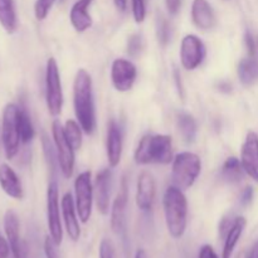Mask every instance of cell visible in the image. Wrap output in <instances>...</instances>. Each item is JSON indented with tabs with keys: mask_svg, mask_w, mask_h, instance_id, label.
Listing matches in <instances>:
<instances>
[{
	"mask_svg": "<svg viewBox=\"0 0 258 258\" xmlns=\"http://www.w3.org/2000/svg\"><path fill=\"white\" fill-rule=\"evenodd\" d=\"M173 75H174V81H175L176 91H178L179 97L184 101V98H185V90H184L183 81H181V75H180V72H179L178 68H174Z\"/></svg>",
	"mask_w": 258,
	"mask_h": 258,
	"instance_id": "obj_38",
	"label": "cell"
},
{
	"mask_svg": "<svg viewBox=\"0 0 258 258\" xmlns=\"http://www.w3.org/2000/svg\"><path fill=\"white\" fill-rule=\"evenodd\" d=\"M111 170L102 169L98 171L95 179L93 194L97 211L102 216H107L110 213V194H111Z\"/></svg>",
	"mask_w": 258,
	"mask_h": 258,
	"instance_id": "obj_17",
	"label": "cell"
},
{
	"mask_svg": "<svg viewBox=\"0 0 258 258\" xmlns=\"http://www.w3.org/2000/svg\"><path fill=\"white\" fill-rule=\"evenodd\" d=\"M234 221H236V217L233 216H226L221 219V223H219V236H221V238H226L227 233L231 229V227L233 226Z\"/></svg>",
	"mask_w": 258,
	"mask_h": 258,
	"instance_id": "obj_36",
	"label": "cell"
},
{
	"mask_svg": "<svg viewBox=\"0 0 258 258\" xmlns=\"http://www.w3.org/2000/svg\"><path fill=\"white\" fill-rule=\"evenodd\" d=\"M57 247H58V244L53 241L52 237L50 236L45 237L44 246H43V248H44L45 258H59V254H58V251H57Z\"/></svg>",
	"mask_w": 258,
	"mask_h": 258,
	"instance_id": "obj_34",
	"label": "cell"
},
{
	"mask_svg": "<svg viewBox=\"0 0 258 258\" xmlns=\"http://www.w3.org/2000/svg\"><path fill=\"white\" fill-rule=\"evenodd\" d=\"M0 143H2V121H0Z\"/></svg>",
	"mask_w": 258,
	"mask_h": 258,
	"instance_id": "obj_46",
	"label": "cell"
},
{
	"mask_svg": "<svg viewBox=\"0 0 258 258\" xmlns=\"http://www.w3.org/2000/svg\"><path fill=\"white\" fill-rule=\"evenodd\" d=\"M42 145H43V151H44L45 160H47V164H48V168L50 169V171H52V173H54L55 163H58V160L57 159H54V158H57V155L54 156L55 149H53L52 144H50L49 139L47 138V135L42 136Z\"/></svg>",
	"mask_w": 258,
	"mask_h": 258,
	"instance_id": "obj_31",
	"label": "cell"
},
{
	"mask_svg": "<svg viewBox=\"0 0 258 258\" xmlns=\"http://www.w3.org/2000/svg\"><path fill=\"white\" fill-rule=\"evenodd\" d=\"M0 25L8 34H13L17 30L18 18L14 0H0Z\"/></svg>",
	"mask_w": 258,
	"mask_h": 258,
	"instance_id": "obj_26",
	"label": "cell"
},
{
	"mask_svg": "<svg viewBox=\"0 0 258 258\" xmlns=\"http://www.w3.org/2000/svg\"><path fill=\"white\" fill-rule=\"evenodd\" d=\"M73 108L78 123L86 135L96 131V106L92 77L85 68H80L73 82Z\"/></svg>",
	"mask_w": 258,
	"mask_h": 258,
	"instance_id": "obj_1",
	"label": "cell"
},
{
	"mask_svg": "<svg viewBox=\"0 0 258 258\" xmlns=\"http://www.w3.org/2000/svg\"><path fill=\"white\" fill-rule=\"evenodd\" d=\"M247 221L244 217H236L233 226L227 233L226 238H224V246L223 251H222V258H232L234 248H236L237 243L241 239L242 234H243L244 228H246Z\"/></svg>",
	"mask_w": 258,
	"mask_h": 258,
	"instance_id": "obj_22",
	"label": "cell"
},
{
	"mask_svg": "<svg viewBox=\"0 0 258 258\" xmlns=\"http://www.w3.org/2000/svg\"><path fill=\"white\" fill-rule=\"evenodd\" d=\"M92 0H77L70 12V20L77 33H83L92 27V17L88 13Z\"/></svg>",
	"mask_w": 258,
	"mask_h": 258,
	"instance_id": "obj_21",
	"label": "cell"
},
{
	"mask_svg": "<svg viewBox=\"0 0 258 258\" xmlns=\"http://www.w3.org/2000/svg\"><path fill=\"white\" fill-rule=\"evenodd\" d=\"M62 2H63V0H62Z\"/></svg>",
	"mask_w": 258,
	"mask_h": 258,
	"instance_id": "obj_48",
	"label": "cell"
},
{
	"mask_svg": "<svg viewBox=\"0 0 258 258\" xmlns=\"http://www.w3.org/2000/svg\"><path fill=\"white\" fill-rule=\"evenodd\" d=\"M52 136H53V145L55 148V155H57L58 165H59L60 173L66 179L72 178L73 171H75V149L71 145L70 141L67 140L64 135L62 123L59 120L55 118L52 122Z\"/></svg>",
	"mask_w": 258,
	"mask_h": 258,
	"instance_id": "obj_7",
	"label": "cell"
},
{
	"mask_svg": "<svg viewBox=\"0 0 258 258\" xmlns=\"http://www.w3.org/2000/svg\"><path fill=\"white\" fill-rule=\"evenodd\" d=\"M165 4L169 14L176 15L179 13V10H180L181 0H165Z\"/></svg>",
	"mask_w": 258,
	"mask_h": 258,
	"instance_id": "obj_42",
	"label": "cell"
},
{
	"mask_svg": "<svg viewBox=\"0 0 258 258\" xmlns=\"http://www.w3.org/2000/svg\"><path fill=\"white\" fill-rule=\"evenodd\" d=\"M135 258H146L145 251H144V249H138V251H136Z\"/></svg>",
	"mask_w": 258,
	"mask_h": 258,
	"instance_id": "obj_45",
	"label": "cell"
},
{
	"mask_svg": "<svg viewBox=\"0 0 258 258\" xmlns=\"http://www.w3.org/2000/svg\"><path fill=\"white\" fill-rule=\"evenodd\" d=\"M10 252H12V248H10V243L8 238L0 236V258H8Z\"/></svg>",
	"mask_w": 258,
	"mask_h": 258,
	"instance_id": "obj_41",
	"label": "cell"
},
{
	"mask_svg": "<svg viewBox=\"0 0 258 258\" xmlns=\"http://www.w3.org/2000/svg\"><path fill=\"white\" fill-rule=\"evenodd\" d=\"M237 75H238L239 82L244 87H251L258 81V60L256 57L242 58L238 63L237 68Z\"/></svg>",
	"mask_w": 258,
	"mask_h": 258,
	"instance_id": "obj_23",
	"label": "cell"
},
{
	"mask_svg": "<svg viewBox=\"0 0 258 258\" xmlns=\"http://www.w3.org/2000/svg\"><path fill=\"white\" fill-rule=\"evenodd\" d=\"M106 155L110 168H116L120 164L122 156V133L115 120H111L107 126Z\"/></svg>",
	"mask_w": 258,
	"mask_h": 258,
	"instance_id": "obj_18",
	"label": "cell"
},
{
	"mask_svg": "<svg viewBox=\"0 0 258 258\" xmlns=\"http://www.w3.org/2000/svg\"><path fill=\"white\" fill-rule=\"evenodd\" d=\"M4 231L10 243L13 258H27L28 246L20 237L19 217L13 209H8L4 214Z\"/></svg>",
	"mask_w": 258,
	"mask_h": 258,
	"instance_id": "obj_12",
	"label": "cell"
},
{
	"mask_svg": "<svg viewBox=\"0 0 258 258\" xmlns=\"http://www.w3.org/2000/svg\"><path fill=\"white\" fill-rule=\"evenodd\" d=\"M55 0H35L34 3V15L35 19L42 22L49 14L50 9L54 5Z\"/></svg>",
	"mask_w": 258,
	"mask_h": 258,
	"instance_id": "obj_32",
	"label": "cell"
},
{
	"mask_svg": "<svg viewBox=\"0 0 258 258\" xmlns=\"http://www.w3.org/2000/svg\"><path fill=\"white\" fill-rule=\"evenodd\" d=\"M133 4L134 19L138 24L143 23L146 18V4L145 0H131Z\"/></svg>",
	"mask_w": 258,
	"mask_h": 258,
	"instance_id": "obj_33",
	"label": "cell"
},
{
	"mask_svg": "<svg viewBox=\"0 0 258 258\" xmlns=\"http://www.w3.org/2000/svg\"><path fill=\"white\" fill-rule=\"evenodd\" d=\"M244 43H246L248 55L254 57V54H256V43H254L253 37L249 32H246V34H244Z\"/></svg>",
	"mask_w": 258,
	"mask_h": 258,
	"instance_id": "obj_39",
	"label": "cell"
},
{
	"mask_svg": "<svg viewBox=\"0 0 258 258\" xmlns=\"http://www.w3.org/2000/svg\"><path fill=\"white\" fill-rule=\"evenodd\" d=\"M113 4L117 8L118 12L123 13L127 10V0H113Z\"/></svg>",
	"mask_w": 258,
	"mask_h": 258,
	"instance_id": "obj_43",
	"label": "cell"
},
{
	"mask_svg": "<svg viewBox=\"0 0 258 258\" xmlns=\"http://www.w3.org/2000/svg\"><path fill=\"white\" fill-rule=\"evenodd\" d=\"M0 188L10 198L22 201L24 198V189L18 174L8 164L0 165Z\"/></svg>",
	"mask_w": 258,
	"mask_h": 258,
	"instance_id": "obj_20",
	"label": "cell"
},
{
	"mask_svg": "<svg viewBox=\"0 0 258 258\" xmlns=\"http://www.w3.org/2000/svg\"><path fill=\"white\" fill-rule=\"evenodd\" d=\"M63 90L57 60L50 57L45 66V103L49 115L57 117L63 108Z\"/></svg>",
	"mask_w": 258,
	"mask_h": 258,
	"instance_id": "obj_6",
	"label": "cell"
},
{
	"mask_svg": "<svg viewBox=\"0 0 258 258\" xmlns=\"http://www.w3.org/2000/svg\"><path fill=\"white\" fill-rule=\"evenodd\" d=\"M60 211H62L63 223H64L68 237L71 241L77 242L81 237V227L80 221H78L80 218H78L77 209H76L75 198L70 191H67L60 199Z\"/></svg>",
	"mask_w": 258,
	"mask_h": 258,
	"instance_id": "obj_16",
	"label": "cell"
},
{
	"mask_svg": "<svg viewBox=\"0 0 258 258\" xmlns=\"http://www.w3.org/2000/svg\"><path fill=\"white\" fill-rule=\"evenodd\" d=\"M60 214H62V211L59 207L58 184L55 180H52L48 184L47 188V224L49 236L58 246L63 241V227Z\"/></svg>",
	"mask_w": 258,
	"mask_h": 258,
	"instance_id": "obj_9",
	"label": "cell"
},
{
	"mask_svg": "<svg viewBox=\"0 0 258 258\" xmlns=\"http://www.w3.org/2000/svg\"><path fill=\"white\" fill-rule=\"evenodd\" d=\"M145 48V42H144L143 35L135 33L131 34L127 39V44H126V52L131 58H139L144 52Z\"/></svg>",
	"mask_w": 258,
	"mask_h": 258,
	"instance_id": "obj_30",
	"label": "cell"
},
{
	"mask_svg": "<svg viewBox=\"0 0 258 258\" xmlns=\"http://www.w3.org/2000/svg\"><path fill=\"white\" fill-rule=\"evenodd\" d=\"M63 130H64V135L67 138V140L70 141L71 145L73 146L75 150H80L81 146H82V127L78 123V121L75 120H67L66 121L64 126H63Z\"/></svg>",
	"mask_w": 258,
	"mask_h": 258,
	"instance_id": "obj_28",
	"label": "cell"
},
{
	"mask_svg": "<svg viewBox=\"0 0 258 258\" xmlns=\"http://www.w3.org/2000/svg\"><path fill=\"white\" fill-rule=\"evenodd\" d=\"M18 121H19V133L22 144L27 145V144L32 143V140L34 139L35 135V130L34 126H33L32 120H30L29 113H28L27 108L25 107H19Z\"/></svg>",
	"mask_w": 258,
	"mask_h": 258,
	"instance_id": "obj_27",
	"label": "cell"
},
{
	"mask_svg": "<svg viewBox=\"0 0 258 258\" xmlns=\"http://www.w3.org/2000/svg\"><path fill=\"white\" fill-rule=\"evenodd\" d=\"M257 48H258V40H257Z\"/></svg>",
	"mask_w": 258,
	"mask_h": 258,
	"instance_id": "obj_47",
	"label": "cell"
},
{
	"mask_svg": "<svg viewBox=\"0 0 258 258\" xmlns=\"http://www.w3.org/2000/svg\"><path fill=\"white\" fill-rule=\"evenodd\" d=\"M155 179L149 171H144L139 175L136 184V206L141 212H150L155 203Z\"/></svg>",
	"mask_w": 258,
	"mask_h": 258,
	"instance_id": "obj_15",
	"label": "cell"
},
{
	"mask_svg": "<svg viewBox=\"0 0 258 258\" xmlns=\"http://www.w3.org/2000/svg\"><path fill=\"white\" fill-rule=\"evenodd\" d=\"M135 163L138 165L149 164H166L173 163V141L169 135L164 134H148L143 136L135 150Z\"/></svg>",
	"mask_w": 258,
	"mask_h": 258,
	"instance_id": "obj_3",
	"label": "cell"
},
{
	"mask_svg": "<svg viewBox=\"0 0 258 258\" xmlns=\"http://www.w3.org/2000/svg\"><path fill=\"white\" fill-rule=\"evenodd\" d=\"M163 208L170 237L181 238L188 224V201L184 190L175 185L168 186L163 197Z\"/></svg>",
	"mask_w": 258,
	"mask_h": 258,
	"instance_id": "obj_2",
	"label": "cell"
},
{
	"mask_svg": "<svg viewBox=\"0 0 258 258\" xmlns=\"http://www.w3.org/2000/svg\"><path fill=\"white\" fill-rule=\"evenodd\" d=\"M176 127H178V131L184 143L193 144L196 141L197 134H198V125H197V121L193 115L184 112V111L178 112V115H176Z\"/></svg>",
	"mask_w": 258,
	"mask_h": 258,
	"instance_id": "obj_24",
	"label": "cell"
},
{
	"mask_svg": "<svg viewBox=\"0 0 258 258\" xmlns=\"http://www.w3.org/2000/svg\"><path fill=\"white\" fill-rule=\"evenodd\" d=\"M138 77V68L131 60L116 58L111 64V82L118 92H127Z\"/></svg>",
	"mask_w": 258,
	"mask_h": 258,
	"instance_id": "obj_11",
	"label": "cell"
},
{
	"mask_svg": "<svg viewBox=\"0 0 258 258\" xmlns=\"http://www.w3.org/2000/svg\"><path fill=\"white\" fill-rule=\"evenodd\" d=\"M254 197V189L252 188L251 185L246 186V188L242 190L241 197H239V203H241L242 207H247L252 203Z\"/></svg>",
	"mask_w": 258,
	"mask_h": 258,
	"instance_id": "obj_37",
	"label": "cell"
},
{
	"mask_svg": "<svg viewBox=\"0 0 258 258\" xmlns=\"http://www.w3.org/2000/svg\"><path fill=\"white\" fill-rule=\"evenodd\" d=\"M98 254H100V258H115V249H113V246L110 239L103 238L101 241Z\"/></svg>",
	"mask_w": 258,
	"mask_h": 258,
	"instance_id": "obj_35",
	"label": "cell"
},
{
	"mask_svg": "<svg viewBox=\"0 0 258 258\" xmlns=\"http://www.w3.org/2000/svg\"><path fill=\"white\" fill-rule=\"evenodd\" d=\"M246 258H258V239L253 243V246L249 249L248 254Z\"/></svg>",
	"mask_w": 258,
	"mask_h": 258,
	"instance_id": "obj_44",
	"label": "cell"
},
{
	"mask_svg": "<svg viewBox=\"0 0 258 258\" xmlns=\"http://www.w3.org/2000/svg\"><path fill=\"white\" fill-rule=\"evenodd\" d=\"M202 171V160L197 154L190 151L175 155L171 166V179L173 185L178 186L181 190L191 188L197 181Z\"/></svg>",
	"mask_w": 258,
	"mask_h": 258,
	"instance_id": "obj_4",
	"label": "cell"
},
{
	"mask_svg": "<svg viewBox=\"0 0 258 258\" xmlns=\"http://www.w3.org/2000/svg\"><path fill=\"white\" fill-rule=\"evenodd\" d=\"M191 20L201 30H211L217 25V17L208 0H193Z\"/></svg>",
	"mask_w": 258,
	"mask_h": 258,
	"instance_id": "obj_19",
	"label": "cell"
},
{
	"mask_svg": "<svg viewBox=\"0 0 258 258\" xmlns=\"http://www.w3.org/2000/svg\"><path fill=\"white\" fill-rule=\"evenodd\" d=\"M128 203V185L127 179L123 178L121 181L120 191L116 196L111 207V228L117 236H126V208Z\"/></svg>",
	"mask_w": 258,
	"mask_h": 258,
	"instance_id": "obj_13",
	"label": "cell"
},
{
	"mask_svg": "<svg viewBox=\"0 0 258 258\" xmlns=\"http://www.w3.org/2000/svg\"><path fill=\"white\" fill-rule=\"evenodd\" d=\"M198 258H219L211 244H204L199 251Z\"/></svg>",
	"mask_w": 258,
	"mask_h": 258,
	"instance_id": "obj_40",
	"label": "cell"
},
{
	"mask_svg": "<svg viewBox=\"0 0 258 258\" xmlns=\"http://www.w3.org/2000/svg\"><path fill=\"white\" fill-rule=\"evenodd\" d=\"M95 201L91 171H82L75 180V203L78 218L82 223H87L92 214V206Z\"/></svg>",
	"mask_w": 258,
	"mask_h": 258,
	"instance_id": "obj_8",
	"label": "cell"
},
{
	"mask_svg": "<svg viewBox=\"0 0 258 258\" xmlns=\"http://www.w3.org/2000/svg\"><path fill=\"white\" fill-rule=\"evenodd\" d=\"M243 166H242L241 159L236 156H231L224 161L223 166L221 169V176L223 181L228 184H238L241 183L244 175Z\"/></svg>",
	"mask_w": 258,
	"mask_h": 258,
	"instance_id": "obj_25",
	"label": "cell"
},
{
	"mask_svg": "<svg viewBox=\"0 0 258 258\" xmlns=\"http://www.w3.org/2000/svg\"><path fill=\"white\" fill-rule=\"evenodd\" d=\"M19 107L14 103H8L3 111L2 117V144L7 159L12 160L19 151L22 144L19 133Z\"/></svg>",
	"mask_w": 258,
	"mask_h": 258,
	"instance_id": "obj_5",
	"label": "cell"
},
{
	"mask_svg": "<svg viewBox=\"0 0 258 258\" xmlns=\"http://www.w3.org/2000/svg\"><path fill=\"white\" fill-rule=\"evenodd\" d=\"M241 163L246 175L258 184V135L248 131L241 148Z\"/></svg>",
	"mask_w": 258,
	"mask_h": 258,
	"instance_id": "obj_14",
	"label": "cell"
},
{
	"mask_svg": "<svg viewBox=\"0 0 258 258\" xmlns=\"http://www.w3.org/2000/svg\"><path fill=\"white\" fill-rule=\"evenodd\" d=\"M156 38L161 47H166L171 39V27L163 15H159L156 19Z\"/></svg>",
	"mask_w": 258,
	"mask_h": 258,
	"instance_id": "obj_29",
	"label": "cell"
},
{
	"mask_svg": "<svg viewBox=\"0 0 258 258\" xmlns=\"http://www.w3.org/2000/svg\"><path fill=\"white\" fill-rule=\"evenodd\" d=\"M180 62L186 71L201 67L206 58L207 49L203 40L196 34H186L180 43Z\"/></svg>",
	"mask_w": 258,
	"mask_h": 258,
	"instance_id": "obj_10",
	"label": "cell"
}]
</instances>
